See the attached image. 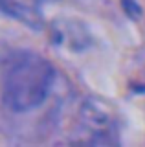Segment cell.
<instances>
[{
    "mask_svg": "<svg viewBox=\"0 0 145 147\" xmlns=\"http://www.w3.org/2000/svg\"><path fill=\"white\" fill-rule=\"evenodd\" d=\"M55 72L44 57L17 52L6 59L2 70V99L13 112H30L48 98Z\"/></svg>",
    "mask_w": 145,
    "mask_h": 147,
    "instance_id": "obj_1",
    "label": "cell"
},
{
    "mask_svg": "<svg viewBox=\"0 0 145 147\" xmlns=\"http://www.w3.org/2000/svg\"><path fill=\"white\" fill-rule=\"evenodd\" d=\"M83 112H85V116L81 118V127H83V131H88L87 134L92 136L94 142L103 144L107 134H108V131H112L110 116H107L99 107H92V105L83 107Z\"/></svg>",
    "mask_w": 145,
    "mask_h": 147,
    "instance_id": "obj_2",
    "label": "cell"
},
{
    "mask_svg": "<svg viewBox=\"0 0 145 147\" xmlns=\"http://www.w3.org/2000/svg\"><path fill=\"white\" fill-rule=\"evenodd\" d=\"M0 11L28 26L37 28L40 24V0H0Z\"/></svg>",
    "mask_w": 145,
    "mask_h": 147,
    "instance_id": "obj_3",
    "label": "cell"
},
{
    "mask_svg": "<svg viewBox=\"0 0 145 147\" xmlns=\"http://www.w3.org/2000/svg\"><path fill=\"white\" fill-rule=\"evenodd\" d=\"M123 2V6H125V9H127V13H138V6H136V2L134 0H121Z\"/></svg>",
    "mask_w": 145,
    "mask_h": 147,
    "instance_id": "obj_4",
    "label": "cell"
}]
</instances>
